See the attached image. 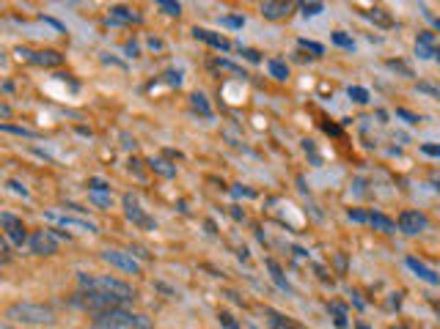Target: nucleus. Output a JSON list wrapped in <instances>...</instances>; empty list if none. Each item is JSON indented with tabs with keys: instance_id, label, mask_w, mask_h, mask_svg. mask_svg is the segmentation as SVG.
I'll list each match as a JSON object with an SVG mask.
<instances>
[{
	"instance_id": "1",
	"label": "nucleus",
	"mask_w": 440,
	"mask_h": 329,
	"mask_svg": "<svg viewBox=\"0 0 440 329\" xmlns=\"http://www.w3.org/2000/svg\"><path fill=\"white\" fill-rule=\"evenodd\" d=\"M77 283H80V288H91V291L110 294V296L122 299L124 305L135 302V296H138V294H135V288L129 286V283L119 280V277H107V274H102V277H94V274H80V277H77Z\"/></svg>"
},
{
	"instance_id": "2",
	"label": "nucleus",
	"mask_w": 440,
	"mask_h": 329,
	"mask_svg": "<svg viewBox=\"0 0 440 329\" xmlns=\"http://www.w3.org/2000/svg\"><path fill=\"white\" fill-rule=\"evenodd\" d=\"M9 321H20V324H33V327H50L55 324V313L47 305H33V302H14L6 310Z\"/></svg>"
},
{
	"instance_id": "6",
	"label": "nucleus",
	"mask_w": 440,
	"mask_h": 329,
	"mask_svg": "<svg viewBox=\"0 0 440 329\" xmlns=\"http://www.w3.org/2000/svg\"><path fill=\"white\" fill-rule=\"evenodd\" d=\"M47 220L50 223H58L61 228H72V230H80V233H97V225L88 223V220H77V217H69V214H61L55 208L47 211Z\"/></svg>"
},
{
	"instance_id": "12",
	"label": "nucleus",
	"mask_w": 440,
	"mask_h": 329,
	"mask_svg": "<svg viewBox=\"0 0 440 329\" xmlns=\"http://www.w3.org/2000/svg\"><path fill=\"white\" fill-rule=\"evenodd\" d=\"M289 11H292V3H275V0L262 3V17H267V20H284V17H289Z\"/></svg>"
},
{
	"instance_id": "35",
	"label": "nucleus",
	"mask_w": 440,
	"mask_h": 329,
	"mask_svg": "<svg viewBox=\"0 0 440 329\" xmlns=\"http://www.w3.org/2000/svg\"><path fill=\"white\" fill-rule=\"evenodd\" d=\"M397 116H399V118H407V123H419L421 121L419 116H413L410 110H397Z\"/></svg>"
},
{
	"instance_id": "27",
	"label": "nucleus",
	"mask_w": 440,
	"mask_h": 329,
	"mask_svg": "<svg viewBox=\"0 0 440 329\" xmlns=\"http://www.w3.org/2000/svg\"><path fill=\"white\" fill-rule=\"evenodd\" d=\"M267 267H270V272H273V277H275V283H278V286H281V288H289V283H286V280L281 277V269H278V264H275V261H267Z\"/></svg>"
},
{
	"instance_id": "19",
	"label": "nucleus",
	"mask_w": 440,
	"mask_h": 329,
	"mask_svg": "<svg viewBox=\"0 0 440 329\" xmlns=\"http://www.w3.org/2000/svg\"><path fill=\"white\" fill-rule=\"evenodd\" d=\"M190 102H193V107H195L201 116H212V110H210V104H207V96H204V94H193Z\"/></svg>"
},
{
	"instance_id": "21",
	"label": "nucleus",
	"mask_w": 440,
	"mask_h": 329,
	"mask_svg": "<svg viewBox=\"0 0 440 329\" xmlns=\"http://www.w3.org/2000/svg\"><path fill=\"white\" fill-rule=\"evenodd\" d=\"M366 17H369V20H375V22H380V25H385V28H391V17H385V14H382V9H372V11H366Z\"/></svg>"
},
{
	"instance_id": "7",
	"label": "nucleus",
	"mask_w": 440,
	"mask_h": 329,
	"mask_svg": "<svg viewBox=\"0 0 440 329\" xmlns=\"http://www.w3.org/2000/svg\"><path fill=\"white\" fill-rule=\"evenodd\" d=\"M28 245H31V250H33L36 255H55L58 239H55L53 230H36V233L28 239Z\"/></svg>"
},
{
	"instance_id": "41",
	"label": "nucleus",
	"mask_w": 440,
	"mask_h": 329,
	"mask_svg": "<svg viewBox=\"0 0 440 329\" xmlns=\"http://www.w3.org/2000/svg\"><path fill=\"white\" fill-rule=\"evenodd\" d=\"M218 66H223V69H231V72H237V74L242 72L240 66H234V63H229V61H218ZM242 74H245V72H242Z\"/></svg>"
},
{
	"instance_id": "33",
	"label": "nucleus",
	"mask_w": 440,
	"mask_h": 329,
	"mask_svg": "<svg viewBox=\"0 0 440 329\" xmlns=\"http://www.w3.org/2000/svg\"><path fill=\"white\" fill-rule=\"evenodd\" d=\"M347 217H350V220H355V223H369V214H366V211H353V208H350V214H347Z\"/></svg>"
},
{
	"instance_id": "43",
	"label": "nucleus",
	"mask_w": 440,
	"mask_h": 329,
	"mask_svg": "<svg viewBox=\"0 0 440 329\" xmlns=\"http://www.w3.org/2000/svg\"><path fill=\"white\" fill-rule=\"evenodd\" d=\"M435 58H438V63H440V50H438V52H435Z\"/></svg>"
},
{
	"instance_id": "22",
	"label": "nucleus",
	"mask_w": 440,
	"mask_h": 329,
	"mask_svg": "<svg viewBox=\"0 0 440 329\" xmlns=\"http://www.w3.org/2000/svg\"><path fill=\"white\" fill-rule=\"evenodd\" d=\"M333 44L344 47V50H355V41L350 39V36H344L341 30H336V33H333Z\"/></svg>"
},
{
	"instance_id": "31",
	"label": "nucleus",
	"mask_w": 440,
	"mask_h": 329,
	"mask_svg": "<svg viewBox=\"0 0 440 329\" xmlns=\"http://www.w3.org/2000/svg\"><path fill=\"white\" fill-rule=\"evenodd\" d=\"M421 151H424V154H426V157H440V145L424 143V145H421Z\"/></svg>"
},
{
	"instance_id": "37",
	"label": "nucleus",
	"mask_w": 440,
	"mask_h": 329,
	"mask_svg": "<svg viewBox=\"0 0 440 329\" xmlns=\"http://www.w3.org/2000/svg\"><path fill=\"white\" fill-rule=\"evenodd\" d=\"M9 189H11V192H17V195H22V198H28V189H25L20 182H9Z\"/></svg>"
},
{
	"instance_id": "4",
	"label": "nucleus",
	"mask_w": 440,
	"mask_h": 329,
	"mask_svg": "<svg viewBox=\"0 0 440 329\" xmlns=\"http://www.w3.org/2000/svg\"><path fill=\"white\" fill-rule=\"evenodd\" d=\"M426 228H429V220H426V214H421V211L407 208V211H402V214H399V230H402V233H407V236L424 233Z\"/></svg>"
},
{
	"instance_id": "39",
	"label": "nucleus",
	"mask_w": 440,
	"mask_h": 329,
	"mask_svg": "<svg viewBox=\"0 0 440 329\" xmlns=\"http://www.w3.org/2000/svg\"><path fill=\"white\" fill-rule=\"evenodd\" d=\"M240 50H242V55H245V58H248V61H259V52H256V50H245V47H240Z\"/></svg>"
},
{
	"instance_id": "29",
	"label": "nucleus",
	"mask_w": 440,
	"mask_h": 329,
	"mask_svg": "<svg viewBox=\"0 0 440 329\" xmlns=\"http://www.w3.org/2000/svg\"><path fill=\"white\" fill-rule=\"evenodd\" d=\"M220 25H223V28H242V25H245V17H220Z\"/></svg>"
},
{
	"instance_id": "38",
	"label": "nucleus",
	"mask_w": 440,
	"mask_h": 329,
	"mask_svg": "<svg viewBox=\"0 0 440 329\" xmlns=\"http://www.w3.org/2000/svg\"><path fill=\"white\" fill-rule=\"evenodd\" d=\"M218 318H220V321H223V324H226V329H237V324H234V321H231V316H229V313H220V316H218Z\"/></svg>"
},
{
	"instance_id": "30",
	"label": "nucleus",
	"mask_w": 440,
	"mask_h": 329,
	"mask_svg": "<svg viewBox=\"0 0 440 329\" xmlns=\"http://www.w3.org/2000/svg\"><path fill=\"white\" fill-rule=\"evenodd\" d=\"M3 129H6V132H14V135H22V138H33V132H31V129H22V126H11V123H3Z\"/></svg>"
},
{
	"instance_id": "15",
	"label": "nucleus",
	"mask_w": 440,
	"mask_h": 329,
	"mask_svg": "<svg viewBox=\"0 0 440 329\" xmlns=\"http://www.w3.org/2000/svg\"><path fill=\"white\" fill-rule=\"evenodd\" d=\"M110 20L113 22H141V14H135V11L127 9V6H113V9H110Z\"/></svg>"
},
{
	"instance_id": "36",
	"label": "nucleus",
	"mask_w": 440,
	"mask_h": 329,
	"mask_svg": "<svg viewBox=\"0 0 440 329\" xmlns=\"http://www.w3.org/2000/svg\"><path fill=\"white\" fill-rule=\"evenodd\" d=\"M91 201L100 206H110V195H100V192H91Z\"/></svg>"
},
{
	"instance_id": "17",
	"label": "nucleus",
	"mask_w": 440,
	"mask_h": 329,
	"mask_svg": "<svg viewBox=\"0 0 440 329\" xmlns=\"http://www.w3.org/2000/svg\"><path fill=\"white\" fill-rule=\"evenodd\" d=\"M369 223H372L375 228H380V230H385V233H394V230H397V223L388 220V217L380 214V211H372V214H369Z\"/></svg>"
},
{
	"instance_id": "14",
	"label": "nucleus",
	"mask_w": 440,
	"mask_h": 329,
	"mask_svg": "<svg viewBox=\"0 0 440 329\" xmlns=\"http://www.w3.org/2000/svg\"><path fill=\"white\" fill-rule=\"evenodd\" d=\"M435 52H438L435 36L432 33H419V39H416V55H419L421 61H426V58H435Z\"/></svg>"
},
{
	"instance_id": "13",
	"label": "nucleus",
	"mask_w": 440,
	"mask_h": 329,
	"mask_svg": "<svg viewBox=\"0 0 440 329\" xmlns=\"http://www.w3.org/2000/svg\"><path fill=\"white\" fill-rule=\"evenodd\" d=\"M407 269H413V272L419 274L424 283H429V286H440V274H438V272H432V269L426 267V264H421L419 258H407Z\"/></svg>"
},
{
	"instance_id": "11",
	"label": "nucleus",
	"mask_w": 440,
	"mask_h": 329,
	"mask_svg": "<svg viewBox=\"0 0 440 329\" xmlns=\"http://www.w3.org/2000/svg\"><path fill=\"white\" fill-rule=\"evenodd\" d=\"M193 36H195V39H201V41H207V44H212L215 50H223V52L231 50V41L226 39V36L212 33V30H207V28H195V30H193Z\"/></svg>"
},
{
	"instance_id": "8",
	"label": "nucleus",
	"mask_w": 440,
	"mask_h": 329,
	"mask_svg": "<svg viewBox=\"0 0 440 329\" xmlns=\"http://www.w3.org/2000/svg\"><path fill=\"white\" fill-rule=\"evenodd\" d=\"M0 223H3V230H6V239H9V242H14V245H25L28 233H25V225H22L20 217L3 211V214H0Z\"/></svg>"
},
{
	"instance_id": "40",
	"label": "nucleus",
	"mask_w": 440,
	"mask_h": 329,
	"mask_svg": "<svg viewBox=\"0 0 440 329\" xmlns=\"http://www.w3.org/2000/svg\"><path fill=\"white\" fill-rule=\"evenodd\" d=\"M168 82H171V85H182V77H179V72H168Z\"/></svg>"
},
{
	"instance_id": "42",
	"label": "nucleus",
	"mask_w": 440,
	"mask_h": 329,
	"mask_svg": "<svg viewBox=\"0 0 440 329\" xmlns=\"http://www.w3.org/2000/svg\"><path fill=\"white\" fill-rule=\"evenodd\" d=\"M0 329H14V327H11V324H3V327H0Z\"/></svg>"
},
{
	"instance_id": "20",
	"label": "nucleus",
	"mask_w": 440,
	"mask_h": 329,
	"mask_svg": "<svg viewBox=\"0 0 440 329\" xmlns=\"http://www.w3.org/2000/svg\"><path fill=\"white\" fill-rule=\"evenodd\" d=\"M151 170L163 173V176H168V179H173V176H176V167H168V162H163V160H151Z\"/></svg>"
},
{
	"instance_id": "32",
	"label": "nucleus",
	"mask_w": 440,
	"mask_h": 329,
	"mask_svg": "<svg viewBox=\"0 0 440 329\" xmlns=\"http://www.w3.org/2000/svg\"><path fill=\"white\" fill-rule=\"evenodd\" d=\"M388 66H391V69H397V72H402L404 77H413V72H410V69H407L404 63H399V61H388Z\"/></svg>"
},
{
	"instance_id": "16",
	"label": "nucleus",
	"mask_w": 440,
	"mask_h": 329,
	"mask_svg": "<svg viewBox=\"0 0 440 329\" xmlns=\"http://www.w3.org/2000/svg\"><path fill=\"white\" fill-rule=\"evenodd\" d=\"M264 316L270 318V324H273L275 329H306L303 324H294V321H289L286 316H278L275 310H264Z\"/></svg>"
},
{
	"instance_id": "28",
	"label": "nucleus",
	"mask_w": 440,
	"mask_h": 329,
	"mask_svg": "<svg viewBox=\"0 0 440 329\" xmlns=\"http://www.w3.org/2000/svg\"><path fill=\"white\" fill-rule=\"evenodd\" d=\"M300 47H303V50H311L314 55H322V52H325V47H322V44H316V41H308V39H300Z\"/></svg>"
},
{
	"instance_id": "9",
	"label": "nucleus",
	"mask_w": 440,
	"mask_h": 329,
	"mask_svg": "<svg viewBox=\"0 0 440 329\" xmlns=\"http://www.w3.org/2000/svg\"><path fill=\"white\" fill-rule=\"evenodd\" d=\"M17 55L22 58H28L31 63H36V66H61L63 63V55L61 52H55V50H20Z\"/></svg>"
},
{
	"instance_id": "10",
	"label": "nucleus",
	"mask_w": 440,
	"mask_h": 329,
	"mask_svg": "<svg viewBox=\"0 0 440 329\" xmlns=\"http://www.w3.org/2000/svg\"><path fill=\"white\" fill-rule=\"evenodd\" d=\"M124 211H127V217H129L135 225L154 228V220L144 214V208H141V203H138V198H135V195H124Z\"/></svg>"
},
{
	"instance_id": "34",
	"label": "nucleus",
	"mask_w": 440,
	"mask_h": 329,
	"mask_svg": "<svg viewBox=\"0 0 440 329\" xmlns=\"http://www.w3.org/2000/svg\"><path fill=\"white\" fill-rule=\"evenodd\" d=\"M88 186H91V192H105V189H110V186H107L105 182H100V179H91Z\"/></svg>"
},
{
	"instance_id": "25",
	"label": "nucleus",
	"mask_w": 440,
	"mask_h": 329,
	"mask_svg": "<svg viewBox=\"0 0 440 329\" xmlns=\"http://www.w3.org/2000/svg\"><path fill=\"white\" fill-rule=\"evenodd\" d=\"M350 99H355L358 104H363V102H369V91L366 88H350Z\"/></svg>"
},
{
	"instance_id": "24",
	"label": "nucleus",
	"mask_w": 440,
	"mask_h": 329,
	"mask_svg": "<svg viewBox=\"0 0 440 329\" xmlns=\"http://www.w3.org/2000/svg\"><path fill=\"white\" fill-rule=\"evenodd\" d=\"M325 6L322 3H300V11L306 14V17H314V14H319Z\"/></svg>"
},
{
	"instance_id": "5",
	"label": "nucleus",
	"mask_w": 440,
	"mask_h": 329,
	"mask_svg": "<svg viewBox=\"0 0 440 329\" xmlns=\"http://www.w3.org/2000/svg\"><path fill=\"white\" fill-rule=\"evenodd\" d=\"M102 258H105L110 267L122 269V272H129V274H138V272H141V264L132 258V252H124V250H105Z\"/></svg>"
},
{
	"instance_id": "26",
	"label": "nucleus",
	"mask_w": 440,
	"mask_h": 329,
	"mask_svg": "<svg viewBox=\"0 0 440 329\" xmlns=\"http://www.w3.org/2000/svg\"><path fill=\"white\" fill-rule=\"evenodd\" d=\"M331 310H333V321H336V327H347V313H344V308H338V305H331Z\"/></svg>"
},
{
	"instance_id": "18",
	"label": "nucleus",
	"mask_w": 440,
	"mask_h": 329,
	"mask_svg": "<svg viewBox=\"0 0 440 329\" xmlns=\"http://www.w3.org/2000/svg\"><path fill=\"white\" fill-rule=\"evenodd\" d=\"M267 69H270V74H273L275 80H286L289 77V66L284 61H278V58H273V61L267 63Z\"/></svg>"
},
{
	"instance_id": "23",
	"label": "nucleus",
	"mask_w": 440,
	"mask_h": 329,
	"mask_svg": "<svg viewBox=\"0 0 440 329\" xmlns=\"http://www.w3.org/2000/svg\"><path fill=\"white\" fill-rule=\"evenodd\" d=\"M157 6H160L166 14H171V17H179V11H182V6H179V3H171V0H160Z\"/></svg>"
},
{
	"instance_id": "3",
	"label": "nucleus",
	"mask_w": 440,
	"mask_h": 329,
	"mask_svg": "<svg viewBox=\"0 0 440 329\" xmlns=\"http://www.w3.org/2000/svg\"><path fill=\"white\" fill-rule=\"evenodd\" d=\"M91 327H100V329H154L146 316L129 313V310H124V308L107 310V313H102V316H94V324H91Z\"/></svg>"
}]
</instances>
